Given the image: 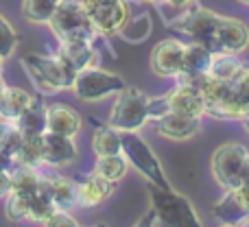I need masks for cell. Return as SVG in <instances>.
I'll return each instance as SVG.
<instances>
[{
	"label": "cell",
	"mask_w": 249,
	"mask_h": 227,
	"mask_svg": "<svg viewBox=\"0 0 249 227\" xmlns=\"http://www.w3.org/2000/svg\"><path fill=\"white\" fill-rule=\"evenodd\" d=\"M149 197H151V210L140 225H162V227H199L197 210L188 197L175 192L173 188H160L155 184H149Z\"/></svg>",
	"instance_id": "cell-1"
},
{
	"label": "cell",
	"mask_w": 249,
	"mask_h": 227,
	"mask_svg": "<svg viewBox=\"0 0 249 227\" xmlns=\"http://www.w3.org/2000/svg\"><path fill=\"white\" fill-rule=\"evenodd\" d=\"M48 26L59 42H94L96 37L81 0H61Z\"/></svg>",
	"instance_id": "cell-2"
},
{
	"label": "cell",
	"mask_w": 249,
	"mask_h": 227,
	"mask_svg": "<svg viewBox=\"0 0 249 227\" xmlns=\"http://www.w3.org/2000/svg\"><path fill=\"white\" fill-rule=\"evenodd\" d=\"M24 68L42 92L72 90L74 77H77V72L70 66H66L57 55L31 52V55L24 57Z\"/></svg>",
	"instance_id": "cell-3"
},
{
	"label": "cell",
	"mask_w": 249,
	"mask_h": 227,
	"mask_svg": "<svg viewBox=\"0 0 249 227\" xmlns=\"http://www.w3.org/2000/svg\"><path fill=\"white\" fill-rule=\"evenodd\" d=\"M123 142V155L127 157L129 166H133L142 177L149 179V184H155L160 188H173L168 181L166 173H164L162 164H160L158 155L149 146V142L140 136L138 131H121Z\"/></svg>",
	"instance_id": "cell-4"
},
{
	"label": "cell",
	"mask_w": 249,
	"mask_h": 227,
	"mask_svg": "<svg viewBox=\"0 0 249 227\" xmlns=\"http://www.w3.org/2000/svg\"><path fill=\"white\" fill-rule=\"evenodd\" d=\"M149 122V96L138 87L124 86L109 112V124L118 131H140Z\"/></svg>",
	"instance_id": "cell-5"
},
{
	"label": "cell",
	"mask_w": 249,
	"mask_h": 227,
	"mask_svg": "<svg viewBox=\"0 0 249 227\" xmlns=\"http://www.w3.org/2000/svg\"><path fill=\"white\" fill-rule=\"evenodd\" d=\"M221 16L206 7H186L173 20V29L186 33L193 42L208 46L212 52L216 51V31H219Z\"/></svg>",
	"instance_id": "cell-6"
},
{
	"label": "cell",
	"mask_w": 249,
	"mask_h": 227,
	"mask_svg": "<svg viewBox=\"0 0 249 227\" xmlns=\"http://www.w3.org/2000/svg\"><path fill=\"white\" fill-rule=\"evenodd\" d=\"M249 151L245 144L241 142H225L219 149L212 153L210 166H212V175H214L216 184L225 190H232L241 186V175H243V166H245Z\"/></svg>",
	"instance_id": "cell-7"
},
{
	"label": "cell",
	"mask_w": 249,
	"mask_h": 227,
	"mask_svg": "<svg viewBox=\"0 0 249 227\" xmlns=\"http://www.w3.org/2000/svg\"><path fill=\"white\" fill-rule=\"evenodd\" d=\"M124 87V79L116 72L103 70L99 66L86 68L81 72H77L72 83V90L77 94V99L81 101H103L105 96L118 94Z\"/></svg>",
	"instance_id": "cell-8"
},
{
	"label": "cell",
	"mask_w": 249,
	"mask_h": 227,
	"mask_svg": "<svg viewBox=\"0 0 249 227\" xmlns=\"http://www.w3.org/2000/svg\"><path fill=\"white\" fill-rule=\"evenodd\" d=\"M81 2L94 31L101 35L121 33L124 22L129 20L127 0H81Z\"/></svg>",
	"instance_id": "cell-9"
},
{
	"label": "cell",
	"mask_w": 249,
	"mask_h": 227,
	"mask_svg": "<svg viewBox=\"0 0 249 227\" xmlns=\"http://www.w3.org/2000/svg\"><path fill=\"white\" fill-rule=\"evenodd\" d=\"M184 48L186 44L179 39H162L151 51V70L155 77L175 79L184 68Z\"/></svg>",
	"instance_id": "cell-10"
},
{
	"label": "cell",
	"mask_w": 249,
	"mask_h": 227,
	"mask_svg": "<svg viewBox=\"0 0 249 227\" xmlns=\"http://www.w3.org/2000/svg\"><path fill=\"white\" fill-rule=\"evenodd\" d=\"M74 184H77V206L86 210L103 206L116 188L114 181L101 177L99 173H83L74 179Z\"/></svg>",
	"instance_id": "cell-11"
},
{
	"label": "cell",
	"mask_w": 249,
	"mask_h": 227,
	"mask_svg": "<svg viewBox=\"0 0 249 227\" xmlns=\"http://www.w3.org/2000/svg\"><path fill=\"white\" fill-rule=\"evenodd\" d=\"M249 214V186L241 184L238 188L225 190V194L212 208V216L223 225H238Z\"/></svg>",
	"instance_id": "cell-12"
},
{
	"label": "cell",
	"mask_w": 249,
	"mask_h": 227,
	"mask_svg": "<svg viewBox=\"0 0 249 227\" xmlns=\"http://www.w3.org/2000/svg\"><path fill=\"white\" fill-rule=\"evenodd\" d=\"M39 144H42V164L46 166H68L77 157V144H74V138L70 136L44 131L39 136Z\"/></svg>",
	"instance_id": "cell-13"
},
{
	"label": "cell",
	"mask_w": 249,
	"mask_h": 227,
	"mask_svg": "<svg viewBox=\"0 0 249 227\" xmlns=\"http://www.w3.org/2000/svg\"><path fill=\"white\" fill-rule=\"evenodd\" d=\"M155 122V131L166 140H175V142H184L195 138L201 131V118L195 116H186L179 112H168L162 118L153 120Z\"/></svg>",
	"instance_id": "cell-14"
},
{
	"label": "cell",
	"mask_w": 249,
	"mask_h": 227,
	"mask_svg": "<svg viewBox=\"0 0 249 227\" xmlns=\"http://www.w3.org/2000/svg\"><path fill=\"white\" fill-rule=\"evenodd\" d=\"M249 46V29L243 20L232 16H221L219 31H216V51L223 52H238L247 51Z\"/></svg>",
	"instance_id": "cell-15"
},
{
	"label": "cell",
	"mask_w": 249,
	"mask_h": 227,
	"mask_svg": "<svg viewBox=\"0 0 249 227\" xmlns=\"http://www.w3.org/2000/svg\"><path fill=\"white\" fill-rule=\"evenodd\" d=\"M168 101H171V109L186 116H195V118H203L206 116V103L199 92L197 86L193 83L177 81V86L168 92Z\"/></svg>",
	"instance_id": "cell-16"
},
{
	"label": "cell",
	"mask_w": 249,
	"mask_h": 227,
	"mask_svg": "<svg viewBox=\"0 0 249 227\" xmlns=\"http://www.w3.org/2000/svg\"><path fill=\"white\" fill-rule=\"evenodd\" d=\"M81 116L72 107L66 103H53L46 105V131H55L61 136H70L74 138L81 131Z\"/></svg>",
	"instance_id": "cell-17"
},
{
	"label": "cell",
	"mask_w": 249,
	"mask_h": 227,
	"mask_svg": "<svg viewBox=\"0 0 249 227\" xmlns=\"http://www.w3.org/2000/svg\"><path fill=\"white\" fill-rule=\"evenodd\" d=\"M39 190H44L51 197L57 210H72L77 206V184H74V179L61 175H42Z\"/></svg>",
	"instance_id": "cell-18"
},
{
	"label": "cell",
	"mask_w": 249,
	"mask_h": 227,
	"mask_svg": "<svg viewBox=\"0 0 249 227\" xmlns=\"http://www.w3.org/2000/svg\"><path fill=\"white\" fill-rule=\"evenodd\" d=\"M55 55L66 66H70L74 72H81V70L99 64V55H96L92 42H59Z\"/></svg>",
	"instance_id": "cell-19"
},
{
	"label": "cell",
	"mask_w": 249,
	"mask_h": 227,
	"mask_svg": "<svg viewBox=\"0 0 249 227\" xmlns=\"http://www.w3.org/2000/svg\"><path fill=\"white\" fill-rule=\"evenodd\" d=\"M214 52L210 51L208 46L199 42H190L186 44L184 48V68L181 72L177 74V81H193V79L201 77V74H208L210 70V61Z\"/></svg>",
	"instance_id": "cell-20"
},
{
	"label": "cell",
	"mask_w": 249,
	"mask_h": 227,
	"mask_svg": "<svg viewBox=\"0 0 249 227\" xmlns=\"http://www.w3.org/2000/svg\"><path fill=\"white\" fill-rule=\"evenodd\" d=\"M13 124L22 133V138H39L46 131V105H44V101L35 96L29 107L13 120Z\"/></svg>",
	"instance_id": "cell-21"
},
{
	"label": "cell",
	"mask_w": 249,
	"mask_h": 227,
	"mask_svg": "<svg viewBox=\"0 0 249 227\" xmlns=\"http://www.w3.org/2000/svg\"><path fill=\"white\" fill-rule=\"evenodd\" d=\"M92 149H94L96 157L101 155H116L123 153V142H121V131L114 129L112 124H94V133H92Z\"/></svg>",
	"instance_id": "cell-22"
},
{
	"label": "cell",
	"mask_w": 249,
	"mask_h": 227,
	"mask_svg": "<svg viewBox=\"0 0 249 227\" xmlns=\"http://www.w3.org/2000/svg\"><path fill=\"white\" fill-rule=\"evenodd\" d=\"M33 99L35 96L31 92L22 90V87H7L2 92V96H0V118L13 122L18 116L29 107Z\"/></svg>",
	"instance_id": "cell-23"
},
{
	"label": "cell",
	"mask_w": 249,
	"mask_h": 227,
	"mask_svg": "<svg viewBox=\"0 0 249 227\" xmlns=\"http://www.w3.org/2000/svg\"><path fill=\"white\" fill-rule=\"evenodd\" d=\"M11 175V190L13 192L26 194V197H33L39 190V181L42 175L35 166H26V164H16V166L9 171Z\"/></svg>",
	"instance_id": "cell-24"
},
{
	"label": "cell",
	"mask_w": 249,
	"mask_h": 227,
	"mask_svg": "<svg viewBox=\"0 0 249 227\" xmlns=\"http://www.w3.org/2000/svg\"><path fill=\"white\" fill-rule=\"evenodd\" d=\"M243 66H245V64L241 61L238 52H223V51H219V52H214V55H212L208 74H210V77H214V79H221V81H232V79L241 72Z\"/></svg>",
	"instance_id": "cell-25"
},
{
	"label": "cell",
	"mask_w": 249,
	"mask_h": 227,
	"mask_svg": "<svg viewBox=\"0 0 249 227\" xmlns=\"http://www.w3.org/2000/svg\"><path fill=\"white\" fill-rule=\"evenodd\" d=\"M61 0H22V16L31 24H48Z\"/></svg>",
	"instance_id": "cell-26"
},
{
	"label": "cell",
	"mask_w": 249,
	"mask_h": 227,
	"mask_svg": "<svg viewBox=\"0 0 249 227\" xmlns=\"http://www.w3.org/2000/svg\"><path fill=\"white\" fill-rule=\"evenodd\" d=\"M127 168H129V162L123 153L101 155V157H96V164H94V173H99L101 177L114 181V184H118V181L123 179Z\"/></svg>",
	"instance_id": "cell-27"
},
{
	"label": "cell",
	"mask_w": 249,
	"mask_h": 227,
	"mask_svg": "<svg viewBox=\"0 0 249 227\" xmlns=\"http://www.w3.org/2000/svg\"><path fill=\"white\" fill-rule=\"evenodd\" d=\"M228 83H230V99L245 112V118H247V109H249V66L247 64L243 66L241 72Z\"/></svg>",
	"instance_id": "cell-28"
},
{
	"label": "cell",
	"mask_w": 249,
	"mask_h": 227,
	"mask_svg": "<svg viewBox=\"0 0 249 227\" xmlns=\"http://www.w3.org/2000/svg\"><path fill=\"white\" fill-rule=\"evenodd\" d=\"M16 164L26 166H42V144L39 138H22L20 146L16 149Z\"/></svg>",
	"instance_id": "cell-29"
},
{
	"label": "cell",
	"mask_w": 249,
	"mask_h": 227,
	"mask_svg": "<svg viewBox=\"0 0 249 227\" xmlns=\"http://www.w3.org/2000/svg\"><path fill=\"white\" fill-rule=\"evenodd\" d=\"M55 210H57L55 203L51 201V197H48L44 190H37V192L29 199V221H33V223L44 225V221Z\"/></svg>",
	"instance_id": "cell-30"
},
{
	"label": "cell",
	"mask_w": 249,
	"mask_h": 227,
	"mask_svg": "<svg viewBox=\"0 0 249 227\" xmlns=\"http://www.w3.org/2000/svg\"><path fill=\"white\" fill-rule=\"evenodd\" d=\"M29 199L26 194L9 192L4 199V214L9 221H29Z\"/></svg>",
	"instance_id": "cell-31"
},
{
	"label": "cell",
	"mask_w": 249,
	"mask_h": 227,
	"mask_svg": "<svg viewBox=\"0 0 249 227\" xmlns=\"http://www.w3.org/2000/svg\"><path fill=\"white\" fill-rule=\"evenodd\" d=\"M149 33H151V17L149 16H140V17H136V20H127L124 26L121 29L123 37L129 39V42H133V44L146 39Z\"/></svg>",
	"instance_id": "cell-32"
},
{
	"label": "cell",
	"mask_w": 249,
	"mask_h": 227,
	"mask_svg": "<svg viewBox=\"0 0 249 227\" xmlns=\"http://www.w3.org/2000/svg\"><path fill=\"white\" fill-rule=\"evenodd\" d=\"M18 48V33L7 17L0 16V57L9 59Z\"/></svg>",
	"instance_id": "cell-33"
},
{
	"label": "cell",
	"mask_w": 249,
	"mask_h": 227,
	"mask_svg": "<svg viewBox=\"0 0 249 227\" xmlns=\"http://www.w3.org/2000/svg\"><path fill=\"white\" fill-rule=\"evenodd\" d=\"M171 109V101H168V92L162 96H149V120H158L166 116Z\"/></svg>",
	"instance_id": "cell-34"
},
{
	"label": "cell",
	"mask_w": 249,
	"mask_h": 227,
	"mask_svg": "<svg viewBox=\"0 0 249 227\" xmlns=\"http://www.w3.org/2000/svg\"><path fill=\"white\" fill-rule=\"evenodd\" d=\"M46 227H77L79 223L74 221V216L70 214V210H55L46 221H44Z\"/></svg>",
	"instance_id": "cell-35"
},
{
	"label": "cell",
	"mask_w": 249,
	"mask_h": 227,
	"mask_svg": "<svg viewBox=\"0 0 249 227\" xmlns=\"http://www.w3.org/2000/svg\"><path fill=\"white\" fill-rule=\"evenodd\" d=\"M16 166V155L7 146H0V171H11Z\"/></svg>",
	"instance_id": "cell-36"
},
{
	"label": "cell",
	"mask_w": 249,
	"mask_h": 227,
	"mask_svg": "<svg viewBox=\"0 0 249 227\" xmlns=\"http://www.w3.org/2000/svg\"><path fill=\"white\" fill-rule=\"evenodd\" d=\"M9 192H11V175L9 171H0V199H7Z\"/></svg>",
	"instance_id": "cell-37"
},
{
	"label": "cell",
	"mask_w": 249,
	"mask_h": 227,
	"mask_svg": "<svg viewBox=\"0 0 249 227\" xmlns=\"http://www.w3.org/2000/svg\"><path fill=\"white\" fill-rule=\"evenodd\" d=\"M160 2L168 4V7H173V9H186V7H190L195 0H160Z\"/></svg>",
	"instance_id": "cell-38"
},
{
	"label": "cell",
	"mask_w": 249,
	"mask_h": 227,
	"mask_svg": "<svg viewBox=\"0 0 249 227\" xmlns=\"http://www.w3.org/2000/svg\"><path fill=\"white\" fill-rule=\"evenodd\" d=\"M241 184H247V186H249V155H247V159H245V166H243Z\"/></svg>",
	"instance_id": "cell-39"
},
{
	"label": "cell",
	"mask_w": 249,
	"mask_h": 227,
	"mask_svg": "<svg viewBox=\"0 0 249 227\" xmlns=\"http://www.w3.org/2000/svg\"><path fill=\"white\" fill-rule=\"evenodd\" d=\"M7 90V83H4V79H2V74H0V96H2V92Z\"/></svg>",
	"instance_id": "cell-40"
},
{
	"label": "cell",
	"mask_w": 249,
	"mask_h": 227,
	"mask_svg": "<svg viewBox=\"0 0 249 227\" xmlns=\"http://www.w3.org/2000/svg\"><path fill=\"white\" fill-rule=\"evenodd\" d=\"M238 225H241V227H249V214H247L245 219H243V221H241V223H238Z\"/></svg>",
	"instance_id": "cell-41"
},
{
	"label": "cell",
	"mask_w": 249,
	"mask_h": 227,
	"mask_svg": "<svg viewBox=\"0 0 249 227\" xmlns=\"http://www.w3.org/2000/svg\"><path fill=\"white\" fill-rule=\"evenodd\" d=\"M243 124H245V131L249 133V118H245V120H243Z\"/></svg>",
	"instance_id": "cell-42"
},
{
	"label": "cell",
	"mask_w": 249,
	"mask_h": 227,
	"mask_svg": "<svg viewBox=\"0 0 249 227\" xmlns=\"http://www.w3.org/2000/svg\"><path fill=\"white\" fill-rule=\"evenodd\" d=\"M140 2H160V0H140Z\"/></svg>",
	"instance_id": "cell-43"
},
{
	"label": "cell",
	"mask_w": 249,
	"mask_h": 227,
	"mask_svg": "<svg viewBox=\"0 0 249 227\" xmlns=\"http://www.w3.org/2000/svg\"><path fill=\"white\" fill-rule=\"evenodd\" d=\"M238 2H241V4H249V0H238Z\"/></svg>",
	"instance_id": "cell-44"
},
{
	"label": "cell",
	"mask_w": 249,
	"mask_h": 227,
	"mask_svg": "<svg viewBox=\"0 0 249 227\" xmlns=\"http://www.w3.org/2000/svg\"><path fill=\"white\" fill-rule=\"evenodd\" d=\"M2 61H4V59H2V57H0V70H2Z\"/></svg>",
	"instance_id": "cell-45"
}]
</instances>
